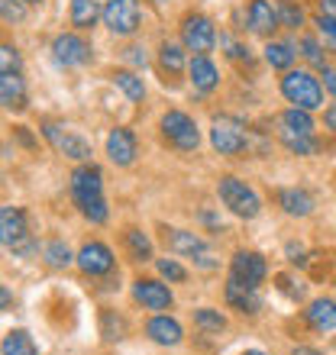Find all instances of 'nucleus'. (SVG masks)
<instances>
[{"label": "nucleus", "mask_w": 336, "mask_h": 355, "mask_svg": "<svg viewBox=\"0 0 336 355\" xmlns=\"http://www.w3.org/2000/svg\"><path fill=\"white\" fill-rule=\"evenodd\" d=\"M308 323L310 329H317V333H330V329H336V300H314L308 310Z\"/></svg>", "instance_id": "23"}, {"label": "nucleus", "mask_w": 336, "mask_h": 355, "mask_svg": "<svg viewBox=\"0 0 336 355\" xmlns=\"http://www.w3.org/2000/svg\"><path fill=\"white\" fill-rule=\"evenodd\" d=\"M72 197L91 223H103L110 214L107 200H103V175L97 165H81L72 171Z\"/></svg>", "instance_id": "1"}, {"label": "nucleus", "mask_w": 336, "mask_h": 355, "mask_svg": "<svg viewBox=\"0 0 336 355\" xmlns=\"http://www.w3.org/2000/svg\"><path fill=\"white\" fill-rule=\"evenodd\" d=\"M101 323H103L101 333H103V339H107V343L126 336V320H123V317H113V310H103V313H101Z\"/></svg>", "instance_id": "30"}, {"label": "nucleus", "mask_w": 336, "mask_h": 355, "mask_svg": "<svg viewBox=\"0 0 336 355\" xmlns=\"http://www.w3.org/2000/svg\"><path fill=\"white\" fill-rule=\"evenodd\" d=\"M187 75H191V85H194L197 91H214L217 81H220L217 65L207 55H194V58H191V62H187Z\"/></svg>", "instance_id": "21"}, {"label": "nucleus", "mask_w": 336, "mask_h": 355, "mask_svg": "<svg viewBox=\"0 0 336 355\" xmlns=\"http://www.w3.org/2000/svg\"><path fill=\"white\" fill-rule=\"evenodd\" d=\"M159 65H162V71H165L168 78H178L181 71H185V52H181V46H178V42H162ZM168 78H165V81H168Z\"/></svg>", "instance_id": "25"}, {"label": "nucleus", "mask_w": 336, "mask_h": 355, "mask_svg": "<svg viewBox=\"0 0 336 355\" xmlns=\"http://www.w3.org/2000/svg\"><path fill=\"white\" fill-rule=\"evenodd\" d=\"M126 245H130V252L136 262H149L152 259V243L149 236L140 233V230H126Z\"/></svg>", "instance_id": "28"}, {"label": "nucleus", "mask_w": 336, "mask_h": 355, "mask_svg": "<svg viewBox=\"0 0 336 355\" xmlns=\"http://www.w3.org/2000/svg\"><path fill=\"white\" fill-rule=\"evenodd\" d=\"M3 355H39V349L26 329H10L3 336Z\"/></svg>", "instance_id": "26"}, {"label": "nucleus", "mask_w": 336, "mask_h": 355, "mask_svg": "<svg viewBox=\"0 0 336 355\" xmlns=\"http://www.w3.org/2000/svg\"><path fill=\"white\" fill-rule=\"evenodd\" d=\"M19 3H42V0H19Z\"/></svg>", "instance_id": "46"}, {"label": "nucleus", "mask_w": 336, "mask_h": 355, "mask_svg": "<svg viewBox=\"0 0 336 355\" xmlns=\"http://www.w3.org/2000/svg\"><path fill=\"white\" fill-rule=\"evenodd\" d=\"M278 23H281L278 7H271L269 0H249V7H246V26L255 36H271L278 29Z\"/></svg>", "instance_id": "13"}, {"label": "nucleus", "mask_w": 336, "mask_h": 355, "mask_svg": "<svg viewBox=\"0 0 336 355\" xmlns=\"http://www.w3.org/2000/svg\"><path fill=\"white\" fill-rule=\"evenodd\" d=\"M0 68H3V71H19V52L13 46L0 49Z\"/></svg>", "instance_id": "36"}, {"label": "nucleus", "mask_w": 336, "mask_h": 355, "mask_svg": "<svg viewBox=\"0 0 336 355\" xmlns=\"http://www.w3.org/2000/svg\"><path fill=\"white\" fill-rule=\"evenodd\" d=\"M165 243H168V249H171V252H178V255H191V259L207 255V243L201 239V236L187 233V230H168Z\"/></svg>", "instance_id": "20"}, {"label": "nucleus", "mask_w": 336, "mask_h": 355, "mask_svg": "<svg viewBox=\"0 0 336 355\" xmlns=\"http://www.w3.org/2000/svg\"><path fill=\"white\" fill-rule=\"evenodd\" d=\"M52 58H56L62 68L87 65V62H91V46H87L81 36H75V33H62V36H56V42H52Z\"/></svg>", "instance_id": "10"}, {"label": "nucleus", "mask_w": 336, "mask_h": 355, "mask_svg": "<svg viewBox=\"0 0 336 355\" xmlns=\"http://www.w3.org/2000/svg\"><path fill=\"white\" fill-rule=\"evenodd\" d=\"M281 94H285V101L301 107V110H317L324 103V87L310 71H288L281 78Z\"/></svg>", "instance_id": "3"}, {"label": "nucleus", "mask_w": 336, "mask_h": 355, "mask_svg": "<svg viewBox=\"0 0 336 355\" xmlns=\"http://www.w3.org/2000/svg\"><path fill=\"white\" fill-rule=\"evenodd\" d=\"M210 142H214V149L220 152V155L236 159V155H243L246 146H249V132H246V126L236 120V116H217L214 130H210Z\"/></svg>", "instance_id": "6"}, {"label": "nucleus", "mask_w": 336, "mask_h": 355, "mask_svg": "<svg viewBox=\"0 0 336 355\" xmlns=\"http://www.w3.org/2000/svg\"><path fill=\"white\" fill-rule=\"evenodd\" d=\"M162 136L181 152H194L197 142H201V132H197L194 120L181 110H168L162 116Z\"/></svg>", "instance_id": "7"}, {"label": "nucleus", "mask_w": 336, "mask_h": 355, "mask_svg": "<svg viewBox=\"0 0 336 355\" xmlns=\"http://www.w3.org/2000/svg\"><path fill=\"white\" fill-rule=\"evenodd\" d=\"M278 139L285 149H291L294 155H314L317 152V139H314V120L310 110L291 107V110L278 113Z\"/></svg>", "instance_id": "2"}, {"label": "nucleus", "mask_w": 336, "mask_h": 355, "mask_svg": "<svg viewBox=\"0 0 336 355\" xmlns=\"http://www.w3.org/2000/svg\"><path fill=\"white\" fill-rule=\"evenodd\" d=\"M146 336L152 343H159V346H178L181 343V327H178V320L171 317H152L146 323Z\"/></svg>", "instance_id": "22"}, {"label": "nucleus", "mask_w": 336, "mask_h": 355, "mask_svg": "<svg viewBox=\"0 0 336 355\" xmlns=\"http://www.w3.org/2000/svg\"><path fill=\"white\" fill-rule=\"evenodd\" d=\"M278 207L288 216H310L314 214V197L304 187H285V191H278Z\"/></svg>", "instance_id": "19"}, {"label": "nucleus", "mask_w": 336, "mask_h": 355, "mask_svg": "<svg viewBox=\"0 0 336 355\" xmlns=\"http://www.w3.org/2000/svg\"><path fill=\"white\" fill-rule=\"evenodd\" d=\"M0 239L13 255H33L36 243L26 230V214L19 207H3L0 210Z\"/></svg>", "instance_id": "4"}, {"label": "nucleus", "mask_w": 336, "mask_h": 355, "mask_svg": "<svg viewBox=\"0 0 336 355\" xmlns=\"http://www.w3.org/2000/svg\"><path fill=\"white\" fill-rule=\"evenodd\" d=\"M278 17H281V26L298 29L301 23H304V10H301L294 0H278Z\"/></svg>", "instance_id": "31"}, {"label": "nucleus", "mask_w": 336, "mask_h": 355, "mask_svg": "<svg viewBox=\"0 0 336 355\" xmlns=\"http://www.w3.org/2000/svg\"><path fill=\"white\" fill-rule=\"evenodd\" d=\"M269 275V265L259 252H236L233 255V278H240L249 288H259Z\"/></svg>", "instance_id": "14"}, {"label": "nucleus", "mask_w": 336, "mask_h": 355, "mask_svg": "<svg viewBox=\"0 0 336 355\" xmlns=\"http://www.w3.org/2000/svg\"><path fill=\"white\" fill-rule=\"evenodd\" d=\"M103 23L117 36H133L140 29V0H107Z\"/></svg>", "instance_id": "9"}, {"label": "nucleus", "mask_w": 336, "mask_h": 355, "mask_svg": "<svg viewBox=\"0 0 336 355\" xmlns=\"http://www.w3.org/2000/svg\"><path fill=\"white\" fill-rule=\"evenodd\" d=\"M46 262L52 265V268H65L68 262H72V252H68L65 243H49L46 245Z\"/></svg>", "instance_id": "33"}, {"label": "nucleus", "mask_w": 336, "mask_h": 355, "mask_svg": "<svg viewBox=\"0 0 336 355\" xmlns=\"http://www.w3.org/2000/svg\"><path fill=\"white\" fill-rule=\"evenodd\" d=\"M181 42H185V49H191L194 55H207L217 42L214 23L207 17H201V13H187V17L181 19Z\"/></svg>", "instance_id": "8"}, {"label": "nucleus", "mask_w": 336, "mask_h": 355, "mask_svg": "<svg viewBox=\"0 0 336 355\" xmlns=\"http://www.w3.org/2000/svg\"><path fill=\"white\" fill-rule=\"evenodd\" d=\"M243 355H265V352H259V349H246Z\"/></svg>", "instance_id": "45"}, {"label": "nucleus", "mask_w": 336, "mask_h": 355, "mask_svg": "<svg viewBox=\"0 0 336 355\" xmlns=\"http://www.w3.org/2000/svg\"><path fill=\"white\" fill-rule=\"evenodd\" d=\"M107 155H110V162L120 165V168L133 165V159H136V136H133L126 126L110 130V136H107Z\"/></svg>", "instance_id": "16"}, {"label": "nucleus", "mask_w": 336, "mask_h": 355, "mask_svg": "<svg viewBox=\"0 0 336 355\" xmlns=\"http://www.w3.org/2000/svg\"><path fill=\"white\" fill-rule=\"evenodd\" d=\"M291 355H320V352H317V349H310V346H298Z\"/></svg>", "instance_id": "44"}, {"label": "nucleus", "mask_w": 336, "mask_h": 355, "mask_svg": "<svg viewBox=\"0 0 336 355\" xmlns=\"http://www.w3.org/2000/svg\"><path fill=\"white\" fill-rule=\"evenodd\" d=\"M126 62H133V65H140V68H146V52L142 49H126Z\"/></svg>", "instance_id": "40"}, {"label": "nucleus", "mask_w": 336, "mask_h": 355, "mask_svg": "<svg viewBox=\"0 0 336 355\" xmlns=\"http://www.w3.org/2000/svg\"><path fill=\"white\" fill-rule=\"evenodd\" d=\"M226 304H230V307H236L240 313H259V297H255V288L243 284V281L233 278V275H230V281H226Z\"/></svg>", "instance_id": "17"}, {"label": "nucleus", "mask_w": 336, "mask_h": 355, "mask_svg": "<svg viewBox=\"0 0 336 355\" xmlns=\"http://www.w3.org/2000/svg\"><path fill=\"white\" fill-rule=\"evenodd\" d=\"M75 259H78V268L84 275H91V278H101V275H110L113 271V252L103 243H87Z\"/></svg>", "instance_id": "12"}, {"label": "nucleus", "mask_w": 336, "mask_h": 355, "mask_svg": "<svg viewBox=\"0 0 336 355\" xmlns=\"http://www.w3.org/2000/svg\"><path fill=\"white\" fill-rule=\"evenodd\" d=\"M133 297L140 300L146 310H168L171 307V291L162 284V281L152 278H140L133 284Z\"/></svg>", "instance_id": "15"}, {"label": "nucleus", "mask_w": 336, "mask_h": 355, "mask_svg": "<svg viewBox=\"0 0 336 355\" xmlns=\"http://www.w3.org/2000/svg\"><path fill=\"white\" fill-rule=\"evenodd\" d=\"M156 265H159V271H162V275H165L168 281H185V278H187V271L181 268V265H178L175 259H159V262H156Z\"/></svg>", "instance_id": "35"}, {"label": "nucleus", "mask_w": 336, "mask_h": 355, "mask_svg": "<svg viewBox=\"0 0 336 355\" xmlns=\"http://www.w3.org/2000/svg\"><path fill=\"white\" fill-rule=\"evenodd\" d=\"M194 323L201 329H207V333H220V329L226 327V320L217 313V310H210V307H204V310H197L194 313Z\"/></svg>", "instance_id": "32"}, {"label": "nucleus", "mask_w": 336, "mask_h": 355, "mask_svg": "<svg viewBox=\"0 0 336 355\" xmlns=\"http://www.w3.org/2000/svg\"><path fill=\"white\" fill-rule=\"evenodd\" d=\"M217 194H220V200H224L236 216H243V220L259 216V207H262L259 197H255V191H252L246 181H240V178L224 175L220 178V184H217Z\"/></svg>", "instance_id": "5"}, {"label": "nucleus", "mask_w": 336, "mask_h": 355, "mask_svg": "<svg viewBox=\"0 0 336 355\" xmlns=\"http://www.w3.org/2000/svg\"><path fill=\"white\" fill-rule=\"evenodd\" d=\"M0 101L7 110H26V85L19 71H3L0 78Z\"/></svg>", "instance_id": "18"}, {"label": "nucleus", "mask_w": 336, "mask_h": 355, "mask_svg": "<svg viewBox=\"0 0 336 355\" xmlns=\"http://www.w3.org/2000/svg\"><path fill=\"white\" fill-rule=\"evenodd\" d=\"M265 62L271 68H278V71H288L291 62H294V52H291L288 42H269L265 46Z\"/></svg>", "instance_id": "27"}, {"label": "nucleus", "mask_w": 336, "mask_h": 355, "mask_svg": "<svg viewBox=\"0 0 336 355\" xmlns=\"http://www.w3.org/2000/svg\"><path fill=\"white\" fill-rule=\"evenodd\" d=\"M324 123H327V130H333V132H336V103L330 107L327 113H324Z\"/></svg>", "instance_id": "42"}, {"label": "nucleus", "mask_w": 336, "mask_h": 355, "mask_svg": "<svg viewBox=\"0 0 336 355\" xmlns=\"http://www.w3.org/2000/svg\"><path fill=\"white\" fill-rule=\"evenodd\" d=\"M324 85H327V91L336 97V71L333 68H324Z\"/></svg>", "instance_id": "41"}, {"label": "nucleus", "mask_w": 336, "mask_h": 355, "mask_svg": "<svg viewBox=\"0 0 336 355\" xmlns=\"http://www.w3.org/2000/svg\"><path fill=\"white\" fill-rule=\"evenodd\" d=\"M301 55L308 58L314 68H324V49H320V42L314 36H304V39H301Z\"/></svg>", "instance_id": "34"}, {"label": "nucleus", "mask_w": 336, "mask_h": 355, "mask_svg": "<svg viewBox=\"0 0 336 355\" xmlns=\"http://www.w3.org/2000/svg\"><path fill=\"white\" fill-rule=\"evenodd\" d=\"M113 81H117V87H120L130 101H142L146 97V87H142V78H136L133 71H117L113 75Z\"/></svg>", "instance_id": "29"}, {"label": "nucleus", "mask_w": 336, "mask_h": 355, "mask_svg": "<svg viewBox=\"0 0 336 355\" xmlns=\"http://www.w3.org/2000/svg\"><path fill=\"white\" fill-rule=\"evenodd\" d=\"M17 136H19V142H23V146H29V149L36 146V142H33V136L26 132V126H17Z\"/></svg>", "instance_id": "43"}, {"label": "nucleus", "mask_w": 336, "mask_h": 355, "mask_svg": "<svg viewBox=\"0 0 336 355\" xmlns=\"http://www.w3.org/2000/svg\"><path fill=\"white\" fill-rule=\"evenodd\" d=\"M0 13H3V19H7V23H19V19L26 17L17 0H0Z\"/></svg>", "instance_id": "37"}, {"label": "nucleus", "mask_w": 336, "mask_h": 355, "mask_svg": "<svg viewBox=\"0 0 336 355\" xmlns=\"http://www.w3.org/2000/svg\"><path fill=\"white\" fill-rule=\"evenodd\" d=\"M152 3H168V0H152Z\"/></svg>", "instance_id": "47"}, {"label": "nucleus", "mask_w": 336, "mask_h": 355, "mask_svg": "<svg viewBox=\"0 0 336 355\" xmlns=\"http://www.w3.org/2000/svg\"><path fill=\"white\" fill-rule=\"evenodd\" d=\"M72 26L75 29H91L97 17H103V10L97 7V0H72Z\"/></svg>", "instance_id": "24"}, {"label": "nucleus", "mask_w": 336, "mask_h": 355, "mask_svg": "<svg viewBox=\"0 0 336 355\" xmlns=\"http://www.w3.org/2000/svg\"><path fill=\"white\" fill-rule=\"evenodd\" d=\"M317 13L327 19H336V0H317Z\"/></svg>", "instance_id": "39"}, {"label": "nucleus", "mask_w": 336, "mask_h": 355, "mask_svg": "<svg viewBox=\"0 0 336 355\" xmlns=\"http://www.w3.org/2000/svg\"><path fill=\"white\" fill-rule=\"evenodd\" d=\"M317 29L324 33V39H327V46L336 52V19H327L317 13Z\"/></svg>", "instance_id": "38"}, {"label": "nucleus", "mask_w": 336, "mask_h": 355, "mask_svg": "<svg viewBox=\"0 0 336 355\" xmlns=\"http://www.w3.org/2000/svg\"><path fill=\"white\" fill-rule=\"evenodd\" d=\"M42 132H46V139L56 146L62 155H68V159H75V162H87L91 159V146L81 139V136H75V132H65L58 123H42Z\"/></svg>", "instance_id": "11"}]
</instances>
